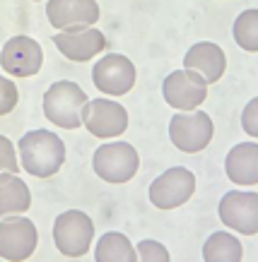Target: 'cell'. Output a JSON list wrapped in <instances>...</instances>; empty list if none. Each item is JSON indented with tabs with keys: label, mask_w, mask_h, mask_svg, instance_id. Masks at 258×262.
I'll use <instances>...</instances> for the list:
<instances>
[{
	"label": "cell",
	"mask_w": 258,
	"mask_h": 262,
	"mask_svg": "<svg viewBox=\"0 0 258 262\" xmlns=\"http://www.w3.org/2000/svg\"><path fill=\"white\" fill-rule=\"evenodd\" d=\"M46 17L58 32L94 27L99 22V3L97 0H49Z\"/></svg>",
	"instance_id": "4fadbf2b"
},
{
	"label": "cell",
	"mask_w": 258,
	"mask_h": 262,
	"mask_svg": "<svg viewBox=\"0 0 258 262\" xmlns=\"http://www.w3.org/2000/svg\"><path fill=\"white\" fill-rule=\"evenodd\" d=\"M53 46L73 63H87L97 58L106 48V36L97 27H82V29H70V32H58L53 36Z\"/></svg>",
	"instance_id": "5bb4252c"
},
{
	"label": "cell",
	"mask_w": 258,
	"mask_h": 262,
	"mask_svg": "<svg viewBox=\"0 0 258 262\" xmlns=\"http://www.w3.org/2000/svg\"><path fill=\"white\" fill-rule=\"evenodd\" d=\"M32 207V190L17 173H0V219L25 214Z\"/></svg>",
	"instance_id": "e0dca14e"
},
{
	"label": "cell",
	"mask_w": 258,
	"mask_h": 262,
	"mask_svg": "<svg viewBox=\"0 0 258 262\" xmlns=\"http://www.w3.org/2000/svg\"><path fill=\"white\" fill-rule=\"evenodd\" d=\"M17 101H19V92H17V84L8 77L0 75V116H8V113L15 111Z\"/></svg>",
	"instance_id": "603a6c76"
},
{
	"label": "cell",
	"mask_w": 258,
	"mask_h": 262,
	"mask_svg": "<svg viewBox=\"0 0 258 262\" xmlns=\"http://www.w3.org/2000/svg\"><path fill=\"white\" fill-rule=\"evenodd\" d=\"M94 262H137V250L126 233L106 231L97 241Z\"/></svg>",
	"instance_id": "ac0fdd59"
},
{
	"label": "cell",
	"mask_w": 258,
	"mask_h": 262,
	"mask_svg": "<svg viewBox=\"0 0 258 262\" xmlns=\"http://www.w3.org/2000/svg\"><path fill=\"white\" fill-rule=\"evenodd\" d=\"M242 127H244V133H246L249 137H256L258 140V96L256 99H251V101L244 106Z\"/></svg>",
	"instance_id": "cb8c5ba5"
},
{
	"label": "cell",
	"mask_w": 258,
	"mask_h": 262,
	"mask_svg": "<svg viewBox=\"0 0 258 262\" xmlns=\"http://www.w3.org/2000/svg\"><path fill=\"white\" fill-rule=\"evenodd\" d=\"M87 101L89 99L80 84L58 80L44 94V116L63 130H75L82 125V108Z\"/></svg>",
	"instance_id": "7a4b0ae2"
},
{
	"label": "cell",
	"mask_w": 258,
	"mask_h": 262,
	"mask_svg": "<svg viewBox=\"0 0 258 262\" xmlns=\"http://www.w3.org/2000/svg\"><path fill=\"white\" fill-rule=\"evenodd\" d=\"M208 82L193 70H174L162 84V96L174 111H195L208 99Z\"/></svg>",
	"instance_id": "8fae6325"
},
{
	"label": "cell",
	"mask_w": 258,
	"mask_h": 262,
	"mask_svg": "<svg viewBox=\"0 0 258 262\" xmlns=\"http://www.w3.org/2000/svg\"><path fill=\"white\" fill-rule=\"evenodd\" d=\"M53 243L65 257H82L94 243V224L82 209H68L53 222Z\"/></svg>",
	"instance_id": "277c9868"
},
{
	"label": "cell",
	"mask_w": 258,
	"mask_h": 262,
	"mask_svg": "<svg viewBox=\"0 0 258 262\" xmlns=\"http://www.w3.org/2000/svg\"><path fill=\"white\" fill-rule=\"evenodd\" d=\"M225 173L232 183L244 188L258 185V142L234 144L225 159Z\"/></svg>",
	"instance_id": "2e32d148"
},
{
	"label": "cell",
	"mask_w": 258,
	"mask_h": 262,
	"mask_svg": "<svg viewBox=\"0 0 258 262\" xmlns=\"http://www.w3.org/2000/svg\"><path fill=\"white\" fill-rule=\"evenodd\" d=\"M92 168L104 183L121 185L128 183L140 168V154L130 142L116 140V142H104L97 147L92 157Z\"/></svg>",
	"instance_id": "3957f363"
},
{
	"label": "cell",
	"mask_w": 258,
	"mask_h": 262,
	"mask_svg": "<svg viewBox=\"0 0 258 262\" xmlns=\"http://www.w3.org/2000/svg\"><path fill=\"white\" fill-rule=\"evenodd\" d=\"M195 192V176L191 168L174 166L167 168L150 183V202L157 209H176L186 205Z\"/></svg>",
	"instance_id": "9c48e42d"
},
{
	"label": "cell",
	"mask_w": 258,
	"mask_h": 262,
	"mask_svg": "<svg viewBox=\"0 0 258 262\" xmlns=\"http://www.w3.org/2000/svg\"><path fill=\"white\" fill-rule=\"evenodd\" d=\"M232 34L239 48L249 53H258V10L251 8L239 12V17L234 19Z\"/></svg>",
	"instance_id": "ffe728a7"
},
{
	"label": "cell",
	"mask_w": 258,
	"mask_h": 262,
	"mask_svg": "<svg viewBox=\"0 0 258 262\" xmlns=\"http://www.w3.org/2000/svg\"><path fill=\"white\" fill-rule=\"evenodd\" d=\"M19 164L34 178H51L65 164V142L53 130H29L17 142Z\"/></svg>",
	"instance_id": "6da1fadb"
},
{
	"label": "cell",
	"mask_w": 258,
	"mask_h": 262,
	"mask_svg": "<svg viewBox=\"0 0 258 262\" xmlns=\"http://www.w3.org/2000/svg\"><path fill=\"white\" fill-rule=\"evenodd\" d=\"M220 222L229 231L242 236L258 233V192L253 190H229L217 205Z\"/></svg>",
	"instance_id": "ba28073f"
},
{
	"label": "cell",
	"mask_w": 258,
	"mask_h": 262,
	"mask_svg": "<svg viewBox=\"0 0 258 262\" xmlns=\"http://www.w3.org/2000/svg\"><path fill=\"white\" fill-rule=\"evenodd\" d=\"M184 70L198 72L208 84L222 80V75L227 70V56L225 51L212 43V41H198L186 51L184 56Z\"/></svg>",
	"instance_id": "9a60e30c"
},
{
	"label": "cell",
	"mask_w": 258,
	"mask_h": 262,
	"mask_svg": "<svg viewBox=\"0 0 258 262\" xmlns=\"http://www.w3.org/2000/svg\"><path fill=\"white\" fill-rule=\"evenodd\" d=\"M244 246L229 231H215L203 243V260L205 262H242Z\"/></svg>",
	"instance_id": "d6986e66"
},
{
	"label": "cell",
	"mask_w": 258,
	"mask_h": 262,
	"mask_svg": "<svg viewBox=\"0 0 258 262\" xmlns=\"http://www.w3.org/2000/svg\"><path fill=\"white\" fill-rule=\"evenodd\" d=\"M137 70L133 60L123 53H109L99 58L92 68V82L94 87L106 96H123L135 87Z\"/></svg>",
	"instance_id": "30bf717a"
},
{
	"label": "cell",
	"mask_w": 258,
	"mask_h": 262,
	"mask_svg": "<svg viewBox=\"0 0 258 262\" xmlns=\"http://www.w3.org/2000/svg\"><path fill=\"white\" fill-rule=\"evenodd\" d=\"M34 3H39V0H34Z\"/></svg>",
	"instance_id": "484cf974"
},
{
	"label": "cell",
	"mask_w": 258,
	"mask_h": 262,
	"mask_svg": "<svg viewBox=\"0 0 258 262\" xmlns=\"http://www.w3.org/2000/svg\"><path fill=\"white\" fill-rule=\"evenodd\" d=\"M215 123L205 111H178L169 120V140L184 154H198L212 142Z\"/></svg>",
	"instance_id": "5b68a950"
},
{
	"label": "cell",
	"mask_w": 258,
	"mask_h": 262,
	"mask_svg": "<svg viewBox=\"0 0 258 262\" xmlns=\"http://www.w3.org/2000/svg\"><path fill=\"white\" fill-rule=\"evenodd\" d=\"M19 161H17V144L10 137L0 135V173H17Z\"/></svg>",
	"instance_id": "7402d4cb"
},
{
	"label": "cell",
	"mask_w": 258,
	"mask_h": 262,
	"mask_svg": "<svg viewBox=\"0 0 258 262\" xmlns=\"http://www.w3.org/2000/svg\"><path fill=\"white\" fill-rule=\"evenodd\" d=\"M135 250H137V262H171L169 250L160 241H152V238L140 241L135 246Z\"/></svg>",
	"instance_id": "44dd1931"
},
{
	"label": "cell",
	"mask_w": 258,
	"mask_h": 262,
	"mask_svg": "<svg viewBox=\"0 0 258 262\" xmlns=\"http://www.w3.org/2000/svg\"><path fill=\"white\" fill-rule=\"evenodd\" d=\"M39 243V231L25 214H10L0 219V260L25 262Z\"/></svg>",
	"instance_id": "8992f818"
},
{
	"label": "cell",
	"mask_w": 258,
	"mask_h": 262,
	"mask_svg": "<svg viewBox=\"0 0 258 262\" xmlns=\"http://www.w3.org/2000/svg\"><path fill=\"white\" fill-rule=\"evenodd\" d=\"M82 125L99 140H113L128 130V111L113 99H89L82 108Z\"/></svg>",
	"instance_id": "52a82bcc"
},
{
	"label": "cell",
	"mask_w": 258,
	"mask_h": 262,
	"mask_svg": "<svg viewBox=\"0 0 258 262\" xmlns=\"http://www.w3.org/2000/svg\"><path fill=\"white\" fill-rule=\"evenodd\" d=\"M44 65V48L32 36H12L5 41V46L0 51V68L8 72L10 77H34Z\"/></svg>",
	"instance_id": "7c38bea8"
},
{
	"label": "cell",
	"mask_w": 258,
	"mask_h": 262,
	"mask_svg": "<svg viewBox=\"0 0 258 262\" xmlns=\"http://www.w3.org/2000/svg\"><path fill=\"white\" fill-rule=\"evenodd\" d=\"M0 262H8V260H0Z\"/></svg>",
	"instance_id": "d4e9b609"
}]
</instances>
